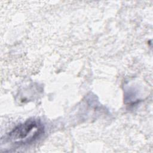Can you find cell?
Here are the masks:
<instances>
[{
    "label": "cell",
    "instance_id": "1",
    "mask_svg": "<svg viewBox=\"0 0 153 153\" xmlns=\"http://www.w3.org/2000/svg\"><path fill=\"white\" fill-rule=\"evenodd\" d=\"M44 132V127L38 120L29 119L15 127L7 139L12 143L24 145L39 139Z\"/></svg>",
    "mask_w": 153,
    "mask_h": 153
}]
</instances>
